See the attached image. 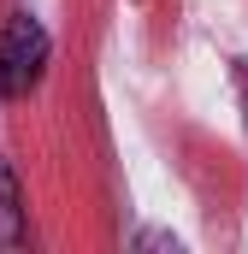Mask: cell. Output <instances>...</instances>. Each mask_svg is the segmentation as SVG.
<instances>
[{
  "label": "cell",
  "instance_id": "obj_1",
  "mask_svg": "<svg viewBox=\"0 0 248 254\" xmlns=\"http://www.w3.org/2000/svg\"><path fill=\"white\" fill-rule=\"evenodd\" d=\"M42 71H48V30L30 12H12L0 36V95H30Z\"/></svg>",
  "mask_w": 248,
  "mask_h": 254
},
{
  "label": "cell",
  "instance_id": "obj_2",
  "mask_svg": "<svg viewBox=\"0 0 248 254\" xmlns=\"http://www.w3.org/2000/svg\"><path fill=\"white\" fill-rule=\"evenodd\" d=\"M18 243H30V231H24V195H18V172L0 160V249H18Z\"/></svg>",
  "mask_w": 248,
  "mask_h": 254
}]
</instances>
